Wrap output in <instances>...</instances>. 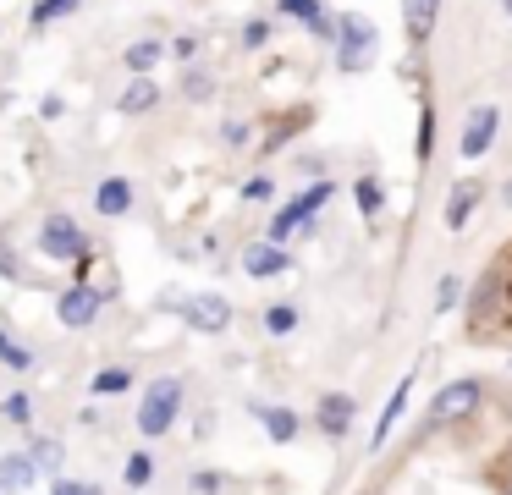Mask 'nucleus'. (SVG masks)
I'll return each instance as SVG.
<instances>
[{
    "label": "nucleus",
    "instance_id": "nucleus-1",
    "mask_svg": "<svg viewBox=\"0 0 512 495\" xmlns=\"http://www.w3.org/2000/svg\"><path fill=\"white\" fill-rule=\"evenodd\" d=\"M177 413H182V380H149L144 385V402H138V429H144L149 440L155 435H166L171 424H177Z\"/></svg>",
    "mask_w": 512,
    "mask_h": 495
},
{
    "label": "nucleus",
    "instance_id": "nucleus-2",
    "mask_svg": "<svg viewBox=\"0 0 512 495\" xmlns=\"http://www.w3.org/2000/svg\"><path fill=\"white\" fill-rule=\"evenodd\" d=\"M369 61H375V22L342 17L336 22V66H342V72H364Z\"/></svg>",
    "mask_w": 512,
    "mask_h": 495
},
{
    "label": "nucleus",
    "instance_id": "nucleus-3",
    "mask_svg": "<svg viewBox=\"0 0 512 495\" xmlns=\"http://www.w3.org/2000/svg\"><path fill=\"white\" fill-rule=\"evenodd\" d=\"M39 253H50V259H83L89 242H83V231L72 215H50L45 226H39Z\"/></svg>",
    "mask_w": 512,
    "mask_h": 495
},
{
    "label": "nucleus",
    "instance_id": "nucleus-4",
    "mask_svg": "<svg viewBox=\"0 0 512 495\" xmlns=\"http://www.w3.org/2000/svg\"><path fill=\"white\" fill-rule=\"evenodd\" d=\"M479 396H485V391H479V380H452L430 402V424H457V418H468L479 407Z\"/></svg>",
    "mask_w": 512,
    "mask_h": 495
},
{
    "label": "nucleus",
    "instance_id": "nucleus-5",
    "mask_svg": "<svg viewBox=\"0 0 512 495\" xmlns=\"http://www.w3.org/2000/svg\"><path fill=\"white\" fill-rule=\"evenodd\" d=\"M100 303H105V297L94 292V286H83V281H78V286H67V292L56 297V319H61L67 330H83V325H94Z\"/></svg>",
    "mask_w": 512,
    "mask_h": 495
},
{
    "label": "nucleus",
    "instance_id": "nucleus-6",
    "mask_svg": "<svg viewBox=\"0 0 512 495\" xmlns=\"http://www.w3.org/2000/svg\"><path fill=\"white\" fill-rule=\"evenodd\" d=\"M182 314H188V325H193V330H210V336L232 325V303H226L221 292H199L193 303H182Z\"/></svg>",
    "mask_w": 512,
    "mask_h": 495
},
{
    "label": "nucleus",
    "instance_id": "nucleus-7",
    "mask_svg": "<svg viewBox=\"0 0 512 495\" xmlns=\"http://www.w3.org/2000/svg\"><path fill=\"white\" fill-rule=\"evenodd\" d=\"M496 121H501L496 105H479L474 116H468V127H463V160H479V154L496 143Z\"/></svg>",
    "mask_w": 512,
    "mask_h": 495
},
{
    "label": "nucleus",
    "instance_id": "nucleus-8",
    "mask_svg": "<svg viewBox=\"0 0 512 495\" xmlns=\"http://www.w3.org/2000/svg\"><path fill=\"white\" fill-rule=\"evenodd\" d=\"M155 105H160V83L149 72H133V83L116 99V110H122V116H144V110H155Z\"/></svg>",
    "mask_w": 512,
    "mask_h": 495
},
{
    "label": "nucleus",
    "instance_id": "nucleus-9",
    "mask_svg": "<svg viewBox=\"0 0 512 495\" xmlns=\"http://www.w3.org/2000/svg\"><path fill=\"white\" fill-rule=\"evenodd\" d=\"M287 264L292 259H287V248H281V242H254V248L243 253V270L259 275V281H265V275H281Z\"/></svg>",
    "mask_w": 512,
    "mask_h": 495
},
{
    "label": "nucleus",
    "instance_id": "nucleus-10",
    "mask_svg": "<svg viewBox=\"0 0 512 495\" xmlns=\"http://www.w3.org/2000/svg\"><path fill=\"white\" fill-rule=\"evenodd\" d=\"M347 424H353V396H342V391L320 396V429L325 435H347Z\"/></svg>",
    "mask_w": 512,
    "mask_h": 495
},
{
    "label": "nucleus",
    "instance_id": "nucleus-11",
    "mask_svg": "<svg viewBox=\"0 0 512 495\" xmlns=\"http://www.w3.org/2000/svg\"><path fill=\"white\" fill-rule=\"evenodd\" d=\"M34 479H39V468H34V457H28V451L0 457V490H28Z\"/></svg>",
    "mask_w": 512,
    "mask_h": 495
},
{
    "label": "nucleus",
    "instance_id": "nucleus-12",
    "mask_svg": "<svg viewBox=\"0 0 512 495\" xmlns=\"http://www.w3.org/2000/svg\"><path fill=\"white\" fill-rule=\"evenodd\" d=\"M474 204H479V182H457V187H452V198H446V226L463 231V226H468V215H474Z\"/></svg>",
    "mask_w": 512,
    "mask_h": 495
},
{
    "label": "nucleus",
    "instance_id": "nucleus-13",
    "mask_svg": "<svg viewBox=\"0 0 512 495\" xmlns=\"http://www.w3.org/2000/svg\"><path fill=\"white\" fill-rule=\"evenodd\" d=\"M127 204H133V187H127L122 176L100 182V193H94V209H100V215H127Z\"/></svg>",
    "mask_w": 512,
    "mask_h": 495
},
{
    "label": "nucleus",
    "instance_id": "nucleus-14",
    "mask_svg": "<svg viewBox=\"0 0 512 495\" xmlns=\"http://www.w3.org/2000/svg\"><path fill=\"white\" fill-rule=\"evenodd\" d=\"M402 17H408V39H430L435 28V0H402Z\"/></svg>",
    "mask_w": 512,
    "mask_h": 495
},
{
    "label": "nucleus",
    "instance_id": "nucleus-15",
    "mask_svg": "<svg viewBox=\"0 0 512 495\" xmlns=\"http://www.w3.org/2000/svg\"><path fill=\"white\" fill-rule=\"evenodd\" d=\"M496 297H501V275H485V281L474 286V303H468V319H474V330L490 319V308H496Z\"/></svg>",
    "mask_w": 512,
    "mask_h": 495
},
{
    "label": "nucleus",
    "instance_id": "nucleus-16",
    "mask_svg": "<svg viewBox=\"0 0 512 495\" xmlns=\"http://www.w3.org/2000/svg\"><path fill=\"white\" fill-rule=\"evenodd\" d=\"M259 418H265L270 440H292V435H298V413H292V407H259Z\"/></svg>",
    "mask_w": 512,
    "mask_h": 495
},
{
    "label": "nucleus",
    "instance_id": "nucleus-17",
    "mask_svg": "<svg viewBox=\"0 0 512 495\" xmlns=\"http://www.w3.org/2000/svg\"><path fill=\"white\" fill-rule=\"evenodd\" d=\"M127 72H155V61H160V39H138V44H127Z\"/></svg>",
    "mask_w": 512,
    "mask_h": 495
},
{
    "label": "nucleus",
    "instance_id": "nucleus-18",
    "mask_svg": "<svg viewBox=\"0 0 512 495\" xmlns=\"http://www.w3.org/2000/svg\"><path fill=\"white\" fill-rule=\"evenodd\" d=\"M408 385H413V380H408ZM408 385H397V391H391V402H386V413H380V429H375V440H369V446H386L391 424H397L402 407H408Z\"/></svg>",
    "mask_w": 512,
    "mask_h": 495
},
{
    "label": "nucleus",
    "instance_id": "nucleus-19",
    "mask_svg": "<svg viewBox=\"0 0 512 495\" xmlns=\"http://www.w3.org/2000/svg\"><path fill=\"white\" fill-rule=\"evenodd\" d=\"M127 385H133V374H127V369H100L89 391H94V396H122Z\"/></svg>",
    "mask_w": 512,
    "mask_h": 495
},
{
    "label": "nucleus",
    "instance_id": "nucleus-20",
    "mask_svg": "<svg viewBox=\"0 0 512 495\" xmlns=\"http://www.w3.org/2000/svg\"><path fill=\"white\" fill-rule=\"evenodd\" d=\"M34 468H45V473H61V440H34Z\"/></svg>",
    "mask_w": 512,
    "mask_h": 495
},
{
    "label": "nucleus",
    "instance_id": "nucleus-21",
    "mask_svg": "<svg viewBox=\"0 0 512 495\" xmlns=\"http://www.w3.org/2000/svg\"><path fill=\"white\" fill-rule=\"evenodd\" d=\"M149 479H155V457H149V451H138V457H127V484H133V490H144Z\"/></svg>",
    "mask_w": 512,
    "mask_h": 495
},
{
    "label": "nucleus",
    "instance_id": "nucleus-22",
    "mask_svg": "<svg viewBox=\"0 0 512 495\" xmlns=\"http://www.w3.org/2000/svg\"><path fill=\"white\" fill-rule=\"evenodd\" d=\"M0 363H6V369H28V363H34V352L17 347V341L6 336V330H0Z\"/></svg>",
    "mask_w": 512,
    "mask_h": 495
},
{
    "label": "nucleus",
    "instance_id": "nucleus-23",
    "mask_svg": "<svg viewBox=\"0 0 512 495\" xmlns=\"http://www.w3.org/2000/svg\"><path fill=\"white\" fill-rule=\"evenodd\" d=\"M72 6H78V0H39V6H34V17H28V22H34V28H45V22L67 17Z\"/></svg>",
    "mask_w": 512,
    "mask_h": 495
},
{
    "label": "nucleus",
    "instance_id": "nucleus-24",
    "mask_svg": "<svg viewBox=\"0 0 512 495\" xmlns=\"http://www.w3.org/2000/svg\"><path fill=\"white\" fill-rule=\"evenodd\" d=\"M0 413L12 418V424H28V418H34V402H28L23 391H12V396H6V402H0Z\"/></svg>",
    "mask_w": 512,
    "mask_h": 495
},
{
    "label": "nucleus",
    "instance_id": "nucleus-25",
    "mask_svg": "<svg viewBox=\"0 0 512 495\" xmlns=\"http://www.w3.org/2000/svg\"><path fill=\"white\" fill-rule=\"evenodd\" d=\"M353 193H358V209H364V215H375V209H380V182H375V176H364Z\"/></svg>",
    "mask_w": 512,
    "mask_h": 495
},
{
    "label": "nucleus",
    "instance_id": "nucleus-26",
    "mask_svg": "<svg viewBox=\"0 0 512 495\" xmlns=\"http://www.w3.org/2000/svg\"><path fill=\"white\" fill-rule=\"evenodd\" d=\"M292 325H298V314H292V308H270V314H265V330H270V336H287Z\"/></svg>",
    "mask_w": 512,
    "mask_h": 495
},
{
    "label": "nucleus",
    "instance_id": "nucleus-27",
    "mask_svg": "<svg viewBox=\"0 0 512 495\" xmlns=\"http://www.w3.org/2000/svg\"><path fill=\"white\" fill-rule=\"evenodd\" d=\"M182 94H188V99H210L215 83H210L204 72H188V77H182Z\"/></svg>",
    "mask_w": 512,
    "mask_h": 495
},
{
    "label": "nucleus",
    "instance_id": "nucleus-28",
    "mask_svg": "<svg viewBox=\"0 0 512 495\" xmlns=\"http://www.w3.org/2000/svg\"><path fill=\"white\" fill-rule=\"evenodd\" d=\"M265 39H270V22H259V17H254V22L243 28V44H248V50H259Z\"/></svg>",
    "mask_w": 512,
    "mask_h": 495
},
{
    "label": "nucleus",
    "instance_id": "nucleus-29",
    "mask_svg": "<svg viewBox=\"0 0 512 495\" xmlns=\"http://www.w3.org/2000/svg\"><path fill=\"white\" fill-rule=\"evenodd\" d=\"M457 292H463V286H457L452 275H446V281H441V297H435V308H452V303H457Z\"/></svg>",
    "mask_w": 512,
    "mask_h": 495
},
{
    "label": "nucleus",
    "instance_id": "nucleus-30",
    "mask_svg": "<svg viewBox=\"0 0 512 495\" xmlns=\"http://www.w3.org/2000/svg\"><path fill=\"white\" fill-rule=\"evenodd\" d=\"M193 490H204V495H215V490H221V473H199V479H193Z\"/></svg>",
    "mask_w": 512,
    "mask_h": 495
},
{
    "label": "nucleus",
    "instance_id": "nucleus-31",
    "mask_svg": "<svg viewBox=\"0 0 512 495\" xmlns=\"http://www.w3.org/2000/svg\"><path fill=\"white\" fill-rule=\"evenodd\" d=\"M243 198H270V182H265V176H254V182L243 187Z\"/></svg>",
    "mask_w": 512,
    "mask_h": 495
},
{
    "label": "nucleus",
    "instance_id": "nucleus-32",
    "mask_svg": "<svg viewBox=\"0 0 512 495\" xmlns=\"http://www.w3.org/2000/svg\"><path fill=\"white\" fill-rule=\"evenodd\" d=\"M50 495H83V484H72V479H56V484H50Z\"/></svg>",
    "mask_w": 512,
    "mask_h": 495
},
{
    "label": "nucleus",
    "instance_id": "nucleus-33",
    "mask_svg": "<svg viewBox=\"0 0 512 495\" xmlns=\"http://www.w3.org/2000/svg\"><path fill=\"white\" fill-rule=\"evenodd\" d=\"M501 6H507V11H512V0H501Z\"/></svg>",
    "mask_w": 512,
    "mask_h": 495
},
{
    "label": "nucleus",
    "instance_id": "nucleus-34",
    "mask_svg": "<svg viewBox=\"0 0 512 495\" xmlns=\"http://www.w3.org/2000/svg\"><path fill=\"white\" fill-rule=\"evenodd\" d=\"M83 495H100V490H83Z\"/></svg>",
    "mask_w": 512,
    "mask_h": 495
}]
</instances>
